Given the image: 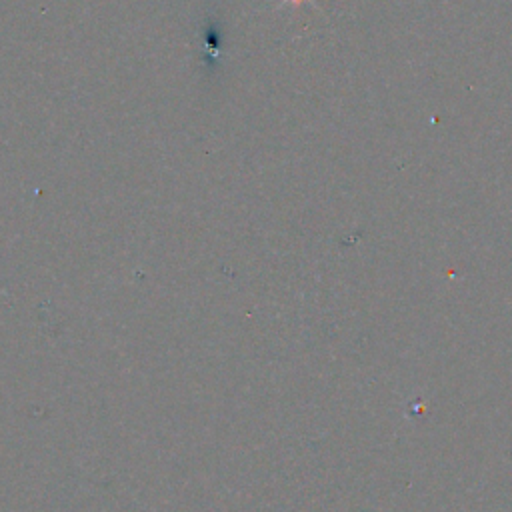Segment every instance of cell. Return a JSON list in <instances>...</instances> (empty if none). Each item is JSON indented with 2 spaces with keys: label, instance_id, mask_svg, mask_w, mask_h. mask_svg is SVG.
I'll use <instances>...</instances> for the list:
<instances>
[{
  "label": "cell",
  "instance_id": "cell-1",
  "mask_svg": "<svg viewBox=\"0 0 512 512\" xmlns=\"http://www.w3.org/2000/svg\"><path fill=\"white\" fill-rule=\"evenodd\" d=\"M284 2H290V4H302V2H306V0H284Z\"/></svg>",
  "mask_w": 512,
  "mask_h": 512
}]
</instances>
